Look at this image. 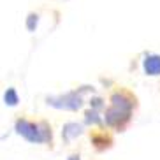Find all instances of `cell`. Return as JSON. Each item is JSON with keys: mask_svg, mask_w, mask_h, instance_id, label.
I'll return each instance as SVG.
<instances>
[{"mask_svg": "<svg viewBox=\"0 0 160 160\" xmlns=\"http://www.w3.org/2000/svg\"><path fill=\"white\" fill-rule=\"evenodd\" d=\"M25 27H27L28 32H35V30H37V27H39V14L37 12H30V14L27 16Z\"/></svg>", "mask_w": 160, "mask_h": 160, "instance_id": "9c48e42d", "label": "cell"}, {"mask_svg": "<svg viewBox=\"0 0 160 160\" xmlns=\"http://www.w3.org/2000/svg\"><path fill=\"white\" fill-rule=\"evenodd\" d=\"M67 160H81V157H79V155H76V153H74V155H71Z\"/></svg>", "mask_w": 160, "mask_h": 160, "instance_id": "8fae6325", "label": "cell"}, {"mask_svg": "<svg viewBox=\"0 0 160 160\" xmlns=\"http://www.w3.org/2000/svg\"><path fill=\"white\" fill-rule=\"evenodd\" d=\"M137 108L136 95L128 90H116L109 97V106L104 111V125L111 130L123 132L132 122L134 109Z\"/></svg>", "mask_w": 160, "mask_h": 160, "instance_id": "6da1fadb", "label": "cell"}, {"mask_svg": "<svg viewBox=\"0 0 160 160\" xmlns=\"http://www.w3.org/2000/svg\"><path fill=\"white\" fill-rule=\"evenodd\" d=\"M142 72L150 78L160 76V55L158 53H148L142 58Z\"/></svg>", "mask_w": 160, "mask_h": 160, "instance_id": "277c9868", "label": "cell"}, {"mask_svg": "<svg viewBox=\"0 0 160 160\" xmlns=\"http://www.w3.org/2000/svg\"><path fill=\"white\" fill-rule=\"evenodd\" d=\"M85 132V127L83 123H78V122H67L63 127H62V139L63 142H72L76 137L83 136Z\"/></svg>", "mask_w": 160, "mask_h": 160, "instance_id": "8992f818", "label": "cell"}, {"mask_svg": "<svg viewBox=\"0 0 160 160\" xmlns=\"http://www.w3.org/2000/svg\"><path fill=\"white\" fill-rule=\"evenodd\" d=\"M85 125H92V127H102L104 125V114H100L99 109L90 108L85 111Z\"/></svg>", "mask_w": 160, "mask_h": 160, "instance_id": "52a82bcc", "label": "cell"}, {"mask_svg": "<svg viewBox=\"0 0 160 160\" xmlns=\"http://www.w3.org/2000/svg\"><path fill=\"white\" fill-rule=\"evenodd\" d=\"M90 108L102 111V109H104V100L100 99V97H93V99H90Z\"/></svg>", "mask_w": 160, "mask_h": 160, "instance_id": "30bf717a", "label": "cell"}, {"mask_svg": "<svg viewBox=\"0 0 160 160\" xmlns=\"http://www.w3.org/2000/svg\"><path fill=\"white\" fill-rule=\"evenodd\" d=\"M4 104L7 108H16L19 104V95H18V90L16 88H7L4 92Z\"/></svg>", "mask_w": 160, "mask_h": 160, "instance_id": "ba28073f", "label": "cell"}, {"mask_svg": "<svg viewBox=\"0 0 160 160\" xmlns=\"http://www.w3.org/2000/svg\"><path fill=\"white\" fill-rule=\"evenodd\" d=\"M90 142L93 144V148L97 151H106L113 146V137L109 136L106 130H95L90 136Z\"/></svg>", "mask_w": 160, "mask_h": 160, "instance_id": "5b68a950", "label": "cell"}, {"mask_svg": "<svg viewBox=\"0 0 160 160\" xmlns=\"http://www.w3.org/2000/svg\"><path fill=\"white\" fill-rule=\"evenodd\" d=\"M88 92H93V88L81 86L78 90H71V92H65V93L60 95H49V97H46V104L49 108L74 113V111H79L85 106V93H88Z\"/></svg>", "mask_w": 160, "mask_h": 160, "instance_id": "3957f363", "label": "cell"}, {"mask_svg": "<svg viewBox=\"0 0 160 160\" xmlns=\"http://www.w3.org/2000/svg\"><path fill=\"white\" fill-rule=\"evenodd\" d=\"M14 130L19 137H23L30 144H51L53 141L51 125L44 120L32 122L27 118H18L14 123Z\"/></svg>", "mask_w": 160, "mask_h": 160, "instance_id": "7a4b0ae2", "label": "cell"}]
</instances>
